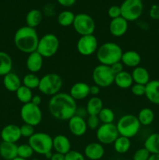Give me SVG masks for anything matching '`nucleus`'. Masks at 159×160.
<instances>
[{"instance_id":"1","label":"nucleus","mask_w":159,"mask_h":160,"mask_svg":"<svg viewBox=\"0 0 159 160\" xmlns=\"http://www.w3.org/2000/svg\"><path fill=\"white\" fill-rule=\"evenodd\" d=\"M48 110L51 117L59 120H69L76 114V101L70 94L59 92L51 97L48 102Z\"/></svg>"},{"instance_id":"2","label":"nucleus","mask_w":159,"mask_h":160,"mask_svg":"<svg viewBox=\"0 0 159 160\" xmlns=\"http://www.w3.org/2000/svg\"><path fill=\"white\" fill-rule=\"evenodd\" d=\"M39 39L40 38L35 28L26 25L17 30L14 34L13 42L19 51L30 54L37 51Z\"/></svg>"},{"instance_id":"3","label":"nucleus","mask_w":159,"mask_h":160,"mask_svg":"<svg viewBox=\"0 0 159 160\" xmlns=\"http://www.w3.org/2000/svg\"><path fill=\"white\" fill-rule=\"evenodd\" d=\"M123 51L117 43L108 42L98 47L96 57L100 64L111 67L112 64L121 61Z\"/></svg>"},{"instance_id":"4","label":"nucleus","mask_w":159,"mask_h":160,"mask_svg":"<svg viewBox=\"0 0 159 160\" xmlns=\"http://www.w3.org/2000/svg\"><path fill=\"white\" fill-rule=\"evenodd\" d=\"M116 128L119 136L132 138L138 134L140 129V123L137 117L132 114H126L118 119Z\"/></svg>"},{"instance_id":"5","label":"nucleus","mask_w":159,"mask_h":160,"mask_svg":"<svg viewBox=\"0 0 159 160\" xmlns=\"http://www.w3.org/2000/svg\"><path fill=\"white\" fill-rule=\"evenodd\" d=\"M63 85V81L59 74L55 73H47L40 78L38 90L43 95L53 96L59 93Z\"/></svg>"},{"instance_id":"6","label":"nucleus","mask_w":159,"mask_h":160,"mask_svg":"<svg viewBox=\"0 0 159 160\" xmlns=\"http://www.w3.org/2000/svg\"><path fill=\"white\" fill-rule=\"evenodd\" d=\"M53 138L47 133L36 132L28 138V144L34 152L45 156L53 149Z\"/></svg>"},{"instance_id":"7","label":"nucleus","mask_w":159,"mask_h":160,"mask_svg":"<svg viewBox=\"0 0 159 160\" xmlns=\"http://www.w3.org/2000/svg\"><path fill=\"white\" fill-rule=\"evenodd\" d=\"M59 45V40L55 34H46L39 39L37 52L43 58H51L57 53Z\"/></svg>"},{"instance_id":"8","label":"nucleus","mask_w":159,"mask_h":160,"mask_svg":"<svg viewBox=\"0 0 159 160\" xmlns=\"http://www.w3.org/2000/svg\"><path fill=\"white\" fill-rule=\"evenodd\" d=\"M121 17L128 22L136 21L141 17L143 10L142 0H124L120 6Z\"/></svg>"},{"instance_id":"9","label":"nucleus","mask_w":159,"mask_h":160,"mask_svg":"<svg viewBox=\"0 0 159 160\" xmlns=\"http://www.w3.org/2000/svg\"><path fill=\"white\" fill-rule=\"evenodd\" d=\"M92 79L99 88H108L114 83L115 74L108 66L99 64L92 71Z\"/></svg>"},{"instance_id":"10","label":"nucleus","mask_w":159,"mask_h":160,"mask_svg":"<svg viewBox=\"0 0 159 160\" xmlns=\"http://www.w3.org/2000/svg\"><path fill=\"white\" fill-rule=\"evenodd\" d=\"M73 27L79 35L84 36L94 34L96 25L91 16L84 12H80L75 16Z\"/></svg>"},{"instance_id":"11","label":"nucleus","mask_w":159,"mask_h":160,"mask_svg":"<svg viewBox=\"0 0 159 160\" xmlns=\"http://www.w3.org/2000/svg\"><path fill=\"white\" fill-rule=\"evenodd\" d=\"M20 114L23 123L33 127L39 125L42 120V112L40 106L32 102L23 104L20 109Z\"/></svg>"},{"instance_id":"12","label":"nucleus","mask_w":159,"mask_h":160,"mask_svg":"<svg viewBox=\"0 0 159 160\" xmlns=\"http://www.w3.org/2000/svg\"><path fill=\"white\" fill-rule=\"evenodd\" d=\"M119 136L116 125L112 123H102L96 130V138L102 145H111Z\"/></svg>"},{"instance_id":"13","label":"nucleus","mask_w":159,"mask_h":160,"mask_svg":"<svg viewBox=\"0 0 159 160\" xmlns=\"http://www.w3.org/2000/svg\"><path fill=\"white\" fill-rule=\"evenodd\" d=\"M98 48V39L94 34L80 36L76 42V50L84 56H90L94 54Z\"/></svg>"},{"instance_id":"14","label":"nucleus","mask_w":159,"mask_h":160,"mask_svg":"<svg viewBox=\"0 0 159 160\" xmlns=\"http://www.w3.org/2000/svg\"><path fill=\"white\" fill-rule=\"evenodd\" d=\"M68 128L70 133L76 137L84 135L87 131V125L85 119L74 115L68 120Z\"/></svg>"},{"instance_id":"15","label":"nucleus","mask_w":159,"mask_h":160,"mask_svg":"<svg viewBox=\"0 0 159 160\" xmlns=\"http://www.w3.org/2000/svg\"><path fill=\"white\" fill-rule=\"evenodd\" d=\"M0 135L2 142L9 143H17L22 138L20 127L13 123L6 125L2 129Z\"/></svg>"},{"instance_id":"16","label":"nucleus","mask_w":159,"mask_h":160,"mask_svg":"<svg viewBox=\"0 0 159 160\" xmlns=\"http://www.w3.org/2000/svg\"><path fill=\"white\" fill-rule=\"evenodd\" d=\"M128 23L129 22L122 17L112 19L109 23V32L114 37H122L127 32L128 28H129Z\"/></svg>"},{"instance_id":"17","label":"nucleus","mask_w":159,"mask_h":160,"mask_svg":"<svg viewBox=\"0 0 159 160\" xmlns=\"http://www.w3.org/2000/svg\"><path fill=\"white\" fill-rule=\"evenodd\" d=\"M84 155L90 160H100L104 156V148L99 142H91L85 146Z\"/></svg>"},{"instance_id":"18","label":"nucleus","mask_w":159,"mask_h":160,"mask_svg":"<svg viewBox=\"0 0 159 160\" xmlns=\"http://www.w3.org/2000/svg\"><path fill=\"white\" fill-rule=\"evenodd\" d=\"M69 94L75 101L84 100L90 95V85L85 82H76L71 86Z\"/></svg>"},{"instance_id":"19","label":"nucleus","mask_w":159,"mask_h":160,"mask_svg":"<svg viewBox=\"0 0 159 160\" xmlns=\"http://www.w3.org/2000/svg\"><path fill=\"white\" fill-rule=\"evenodd\" d=\"M44 58L37 51L28 54L26 60V67L28 71L32 73H37L43 67Z\"/></svg>"},{"instance_id":"20","label":"nucleus","mask_w":159,"mask_h":160,"mask_svg":"<svg viewBox=\"0 0 159 160\" xmlns=\"http://www.w3.org/2000/svg\"><path fill=\"white\" fill-rule=\"evenodd\" d=\"M53 149L56 152L65 155L71 151V143L68 138L64 134H58L53 138Z\"/></svg>"},{"instance_id":"21","label":"nucleus","mask_w":159,"mask_h":160,"mask_svg":"<svg viewBox=\"0 0 159 160\" xmlns=\"http://www.w3.org/2000/svg\"><path fill=\"white\" fill-rule=\"evenodd\" d=\"M145 96L150 102L159 105V80H151L146 84Z\"/></svg>"},{"instance_id":"22","label":"nucleus","mask_w":159,"mask_h":160,"mask_svg":"<svg viewBox=\"0 0 159 160\" xmlns=\"http://www.w3.org/2000/svg\"><path fill=\"white\" fill-rule=\"evenodd\" d=\"M140 62H141V56L137 52L134 50L123 52L121 58V62L123 66H126L129 68H135L139 67Z\"/></svg>"},{"instance_id":"23","label":"nucleus","mask_w":159,"mask_h":160,"mask_svg":"<svg viewBox=\"0 0 159 160\" xmlns=\"http://www.w3.org/2000/svg\"><path fill=\"white\" fill-rule=\"evenodd\" d=\"M17 148L16 143L2 142L0 143V156L5 160H12L17 157Z\"/></svg>"},{"instance_id":"24","label":"nucleus","mask_w":159,"mask_h":160,"mask_svg":"<svg viewBox=\"0 0 159 160\" xmlns=\"http://www.w3.org/2000/svg\"><path fill=\"white\" fill-rule=\"evenodd\" d=\"M3 85L9 92H16L22 85V81L17 73L10 72L3 77Z\"/></svg>"},{"instance_id":"25","label":"nucleus","mask_w":159,"mask_h":160,"mask_svg":"<svg viewBox=\"0 0 159 160\" xmlns=\"http://www.w3.org/2000/svg\"><path fill=\"white\" fill-rule=\"evenodd\" d=\"M131 75H132L133 83H135V84L146 85L151 81L150 80V73L148 70L145 67H140V66L133 68Z\"/></svg>"},{"instance_id":"26","label":"nucleus","mask_w":159,"mask_h":160,"mask_svg":"<svg viewBox=\"0 0 159 160\" xmlns=\"http://www.w3.org/2000/svg\"><path fill=\"white\" fill-rule=\"evenodd\" d=\"M114 83L119 88L128 89L132 87V85L133 84V81H132L131 73L126 71V70H123L121 73L115 75Z\"/></svg>"},{"instance_id":"27","label":"nucleus","mask_w":159,"mask_h":160,"mask_svg":"<svg viewBox=\"0 0 159 160\" xmlns=\"http://www.w3.org/2000/svg\"><path fill=\"white\" fill-rule=\"evenodd\" d=\"M103 108L104 106H103L102 100L98 96H92L87 101L86 106V109L88 116H98Z\"/></svg>"},{"instance_id":"28","label":"nucleus","mask_w":159,"mask_h":160,"mask_svg":"<svg viewBox=\"0 0 159 160\" xmlns=\"http://www.w3.org/2000/svg\"><path fill=\"white\" fill-rule=\"evenodd\" d=\"M43 20V13L37 9H31L26 15V26L35 28L41 24Z\"/></svg>"},{"instance_id":"29","label":"nucleus","mask_w":159,"mask_h":160,"mask_svg":"<svg viewBox=\"0 0 159 160\" xmlns=\"http://www.w3.org/2000/svg\"><path fill=\"white\" fill-rule=\"evenodd\" d=\"M143 147L152 154H159V133L150 134L143 143Z\"/></svg>"},{"instance_id":"30","label":"nucleus","mask_w":159,"mask_h":160,"mask_svg":"<svg viewBox=\"0 0 159 160\" xmlns=\"http://www.w3.org/2000/svg\"><path fill=\"white\" fill-rule=\"evenodd\" d=\"M12 59L6 52L0 51V76L4 77L12 72Z\"/></svg>"},{"instance_id":"31","label":"nucleus","mask_w":159,"mask_h":160,"mask_svg":"<svg viewBox=\"0 0 159 160\" xmlns=\"http://www.w3.org/2000/svg\"><path fill=\"white\" fill-rule=\"evenodd\" d=\"M131 147V141L128 138L118 136L113 143L114 150L118 154H125L127 152Z\"/></svg>"},{"instance_id":"32","label":"nucleus","mask_w":159,"mask_h":160,"mask_svg":"<svg viewBox=\"0 0 159 160\" xmlns=\"http://www.w3.org/2000/svg\"><path fill=\"white\" fill-rule=\"evenodd\" d=\"M137 119L142 126H149L154 120V112L150 108H143L137 115Z\"/></svg>"},{"instance_id":"33","label":"nucleus","mask_w":159,"mask_h":160,"mask_svg":"<svg viewBox=\"0 0 159 160\" xmlns=\"http://www.w3.org/2000/svg\"><path fill=\"white\" fill-rule=\"evenodd\" d=\"M75 14L70 10H63L59 12L57 17V22L62 27H70L73 25L75 19Z\"/></svg>"},{"instance_id":"34","label":"nucleus","mask_w":159,"mask_h":160,"mask_svg":"<svg viewBox=\"0 0 159 160\" xmlns=\"http://www.w3.org/2000/svg\"><path fill=\"white\" fill-rule=\"evenodd\" d=\"M16 95H17V98L20 102L23 104H26V103H29L31 102V99L33 98V93L32 90L28 88L25 87L24 85L22 84L17 91L16 92Z\"/></svg>"},{"instance_id":"35","label":"nucleus","mask_w":159,"mask_h":160,"mask_svg":"<svg viewBox=\"0 0 159 160\" xmlns=\"http://www.w3.org/2000/svg\"><path fill=\"white\" fill-rule=\"evenodd\" d=\"M22 83H23V85H24L25 87L33 90V89L38 88L40 78L36 75V73H26L23 77V80H22Z\"/></svg>"},{"instance_id":"36","label":"nucleus","mask_w":159,"mask_h":160,"mask_svg":"<svg viewBox=\"0 0 159 160\" xmlns=\"http://www.w3.org/2000/svg\"><path fill=\"white\" fill-rule=\"evenodd\" d=\"M100 122L102 123H112L115 120V113L110 108L104 107L98 115Z\"/></svg>"},{"instance_id":"37","label":"nucleus","mask_w":159,"mask_h":160,"mask_svg":"<svg viewBox=\"0 0 159 160\" xmlns=\"http://www.w3.org/2000/svg\"><path fill=\"white\" fill-rule=\"evenodd\" d=\"M34 153V150L32 149L29 144H22L18 145L17 148V156L23 159H28L32 157L33 154Z\"/></svg>"},{"instance_id":"38","label":"nucleus","mask_w":159,"mask_h":160,"mask_svg":"<svg viewBox=\"0 0 159 160\" xmlns=\"http://www.w3.org/2000/svg\"><path fill=\"white\" fill-rule=\"evenodd\" d=\"M151 155V153L144 147H143V148H138L134 152L132 160H148Z\"/></svg>"},{"instance_id":"39","label":"nucleus","mask_w":159,"mask_h":160,"mask_svg":"<svg viewBox=\"0 0 159 160\" xmlns=\"http://www.w3.org/2000/svg\"><path fill=\"white\" fill-rule=\"evenodd\" d=\"M20 128L21 137L25 138H30L35 133L34 132V127L26 124V123H23L21 127H20Z\"/></svg>"},{"instance_id":"40","label":"nucleus","mask_w":159,"mask_h":160,"mask_svg":"<svg viewBox=\"0 0 159 160\" xmlns=\"http://www.w3.org/2000/svg\"><path fill=\"white\" fill-rule=\"evenodd\" d=\"M131 88V92L132 95L137 97H141L145 95V92H146V85H143V84H135L134 83L132 85Z\"/></svg>"},{"instance_id":"41","label":"nucleus","mask_w":159,"mask_h":160,"mask_svg":"<svg viewBox=\"0 0 159 160\" xmlns=\"http://www.w3.org/2000/svg\"><path fill=\"white\" fill-rule=\"evenodd\" d=\"M86 122L87 128L90 130H97L100 126V120L98 116H88Z\"/></svg>"},{"instance_id":"42","label":"nucleus","mask_w":159,"mask_h":160,"mask_svg":"<svg viewBox=\"0 0 159 160\" xmlns=\"http://www.w3.org/2000/svg\"><path fill=\"white\" fill-rule=\"evenodd\" d=\"M65 160H86L85 156L80 152L71 150L65 155Z\"/></svg>"},{"instance_id":"43","label":"nucleus","mask_w":159,"mask_h":160,"mask_svg":"<svg viewBox=\"0 0 159 160\" xmlns=\"http://www.w3.org/2000/svg\"><path fill=\"white\" fill-rule=\"evenodd\" d=\"M108 16L110 17L111 20L121 17V9H120V6L114 5V6H110L108 8Z\"/></svg>"},{"instance_id":"44","label":"nucleus","mask_w":159,"mask_h":160,"mask_svg":"<svg viewBox=\"0 0 159 160\" xmlns=\"http://www.w3.org/2000/svg\"><path fill=\"white\" fill-rule=\"evenodd\" d=\"M150 17L153 20H159V3L151 6L149 12Z\"/></svg>"},{"instance_id":"45","label":"nucleus","mask_w":159,"mask_h":160,"mask_svg":"<svg viewBox=\"0 0 159 160\" xmlns=\"http://www.w3.org/2000/svg\"><path fill=\"white\" fill-rule=\"evenodd\" d=\"M110 67H111V70H112V73H113L115 75L118 74V73H121V72H123V70H123V67H124V66H123V64L122 63L121 61H120V62H115V63L112 64Z\"/></svg>"},{"instance_id":"46","label":"nucleus","mask_w":159,"mask_h":160,"mask_svg":"<svg viewBox=\"0 0 159 160\" xmlns=\"http://www.w3.org/2000/svg\"><path fill=\"white\" fill-rule=\"evenodd\" d=\"M59 5L64 7H70L76 3V0H56Z\"/></svg>"},{"instance_id":"47","label":"nucleus","mask_w":159,"mask_h":160,"mask_svg":"<svg viewBox=\"0 0 159 160\" xmlns=\"http://www.w3.org/2000/svg\"><path fill=\"white\" fill-rule=\"evenodd\" d=\"M75 115L78 116V117H80L82 118L85 119V117H88V114H87V109L86 108H83V107H80V108H76V114Z\"/></svg>"},{"instance_id":"48","label":"nucleus","mask_w":159,"mask_h":160,"mask_svg":"<svg viewBox=\"0 0 159 160\" xmlns=\"http://www.w3.org/2000/svg\"><path fill=\"white\" fill-rule=\"evenodd\" d=\"M100 90H101V88H99L96 84L90 86V95H91L92 96H97L100 93Z\"/></svg>"},{"instance_id":"49","label":"nucleus","mask_w":159,"mask_h":160,"mask_svg":"<svg viewBox=\"0 0 159 160\" xmlns=\"http://www.w3.org/2000/svg\"><path fill=\"white\" fill-rule=\"evenodd\" d=\"M49 160H65V155L55 152L52 153V156Z\"/></svg>"},{"instance_id":"50","label":"nucleus","mask_w":159,"mask_h":160,"mask_svg":"<svg viewBox=\"0 0 159 160\" xmlns=\"http://www.w3.org/2000/svg\"><path fill=\"white\" fill-rule=\"evenodd\" d=\"M31 102H32L33 104L36 105V106H40L41 104V97L38 95H33V98L31 99Z\"/></svg>"},{"instance_id":"51","label":"nucleus","mask_w":159,"mask_h":160,"mask_svg":"<svg viewBox=\"0 0 159 160\" xmlns=\"http://www.w3.org/2000/svg\"><path fill=\"white\" fill-rule=\"evenodd\" d=\"M148 160H159V154H152L150 156Z\"/></svg>"},{"instance_id":"52","label":"nucleus","mask_w":159,"mask_h":160,"mask_svg":"<svg viewBox=\"0 0 159 160\" xmlns=\"http://www.w3.org/2000/svg\"><path fill=\"white\" fill-rule=\"evenodd\" d=\"M51 156H52V152H48L47 154L45 155V158H46V159H51Z\"/></svg>"},{"instance_id":"53","label":"nucleus","mask_w":159,"mask_h":160,"mask_svg":"<svg viewBox=\"0 0 159 160\" xmlns=\"http://www.w3.org/2000/svg\"><path fill=\"white\" fill-rule=\"evenodd\" d=\"M12 160H27V159H23V158H20V157H19V156H17V157H16L15 159H13Z\"/></svg>"},{"instance_id":"54","label":"nucleus","mask_w":159,"mask_h":160,"mask_svg":"<svg viewBox=\"0 0 159 160\" xmlns=\"http://www.w3.org/2000/svg\"><path fill=\"white\" fill-rule=\"evenodd\" d=\"M31 160H39L38 159H31Z\"/></svg>"},{"instance_id":"55","label":"nucleus","mask_w":159,"mask_h":160,"mask_svg":"<svg viewBox=\"0 0 159 160\" xmlns=\"http://www.w3.org/2000/svg\"><path fill=\"white\" fill-rule=\"evenodd\" d=\"M157 32H158V34H159V28H158V30H157Z\"/></svg>"},{"instance_id":"56","label":"nucleus","mask_w":159,"mask_h":160,"mask_svg":"<svg viewBox=\"0 0 159 160\" xmlns=\"http://www.w3.org/2000/svg\"><path fill=\"white\" fill-rule=\"evenodd\" d=\"M45 1H48V0H45Z\"/></svg>"}]
</instances>
